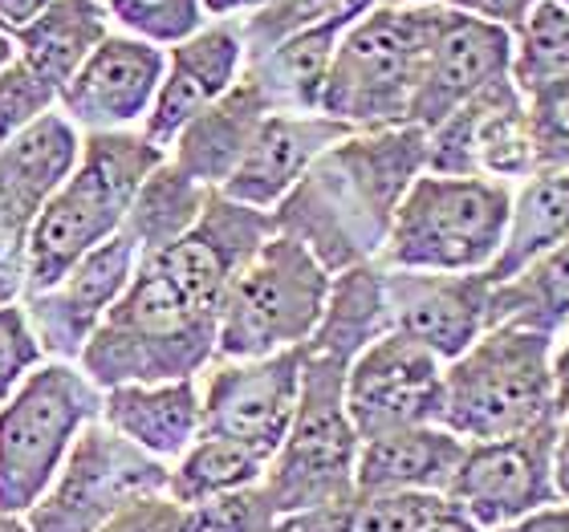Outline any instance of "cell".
Returning a JSON list of instances; mask_svg holds the SVG:
<instances>
[{"instance_id": "cell-28", "label": "cell", "mask_w": 569, "mask_h": 532, "mask_svg": "<svg viewBox=\"0 0 569 532\" xmlns=\"http://www.w3.org/2000/svg\"><path fill=\"white\" fill-rule=\"evenodd\" d=\"M382 333H391V313H387L382 264L370 261L333 272L330 297H326L321 321L313 338L306 342V350L350 367L370 342H379Z\"/></svg>"}, {"instance_id": "cell-34", "label": "cell", "mask_w": 569, "mask_h": 532, "mask_svg": "<svg viewBox=\"0 0 569 532\" xmlns=\"http://www.w3.org/2000/svg\"><path fill=\"white\" fill-rule=\"evenodd\" d=\"M98 4L107 9L119 33L142 37L159 49L176 46L208 21L200 0H98Z\"/></svg>"}, {"instance_id": "cell-9", "label": "cell", "mask_w": 569, "mask_h": 532, "mask_svg": "<svg viewBox=\"0 0 569 532\" xmlns=\"http://www.w3.org/2000/svg\"><path fill=\"white\" fill-rule=\"evenodd\" d=\"M346 367L333 358L309 354L301 367V399L281 448L269 460L264 492L273 496L277 512H306L346 504L355 496L358 439L350 411H346Z\"/></svg>"}, {"instance_id": "cell-43", "label": "cell", "mask_w": 569, "mask_h": 532, "mask_svg": "<svg viewBox=\"0 0 569 532\" xmlns=\"http://www.w3.org/2000/svg\"><path fill=\"white\" fill-rule=\"evenodd\" d=\"M443 9L451 12H463V17H476V21L485 24H497L505 33H517L525 21H529V12L541 4V0H439Z\"/></svg>"}, {"instance_id": "cell-41", "label": "cell", "mask_w": 569, "mask_h": 532, "mask_svg": "<svg viewBox=\"0 0 569 532\" xmlns=\"http://www.w3.org/2000/svg\"><path fill=\"white\" fill-rule=\"evenodd\" d=\"M102 532H200L196 529V512L188 504L171 500L167 492L134 500L131 509H122Z\"/></svg>"}, {"instance_id": "cell-17", "label": "cell", "mask_w": 569, "mask_h": 532, "mask_svg": "<svg viewBox=\"0 0 569 532\" xmlns=\"http://www.w3.org/2000/svg\"><path fill=\"white\" fill-rule=\"evenodd\" d=\"M492 284L497 281L488 272H419L382 264L391 330L431 350L443 367L488 330Z\"/></svg>"}, {"instance_id": "cell-25", "label": "cell", "mask_w": 569, "mask_h": 532, "mask_svg": "<svg viewBox=\"0 0 569 532\" xmlns=\"http://www.w3.org/2000/svg\"><path fill=\"white\" fill-rule=\"evenodd\" d=\"M355 21L358 17L342 12V17L297 29V33L281 37L277 46L252 53L249 66H244V78L257 86L264 107L273 114H318L338 41Z\"/></svg>"}, {"instance_id": "cell-8", "label": "cell", "mask_w": 569, "mask_h": 532, "mask_svg": "<svg viewBox=\"0 0 569 532\" xmlns=\"http://www.w3.org/2000/svg\"><path fill=\"white\" fill-rule=\"evenodd\" d=\"M330 272L289 237H269L228 289L216 318V358H269L313 338Z\"/></svg>"}, {"instance_id": "cell-38", "label": "cell", "mask_w": 569, "mask_h": 532, "mask_svg": "<svg viewBox=\"0 0 569 532\" xmlns=\"http://www.w3.org/2000/svg\"><path fill=\"white\" fill-rule=\"evenodd\" d=\"M537 171H569V78L525 94Z\"/></svg>"}, {"instance_id": "cell-15", "label": "cell", "mask_w": 569, "mask_h": 532, "mask_svg": "<svg viewBox=\"0 0 569 532\" xmlns=\"http://www.w3.org/2000/svg\"><path fill=\"white\" fill-rule=\"evenodd\" d=\"M346 411L358 439L439 423L443 362L403 333H382L346 367Z\"/></svg>"}, {"instance_id": "cell-27", "label": "cell", "mask_w": 569, "mask_h": 532, "mask_svg": "<svg viewBox=\"0 0 569 532\" xmlns=\"http://www.w3.org/2000/svg\"><path fill=\"white\" fill-rule=\"evenodd\" d=\"M110 29L114 24L98 0H49L33 21L12 33V53L61 98L66 82L82 70V61L102 46Z\"/></svg>"}, {"instance_id": "cell-21", "label": "cell", "mask_w": 569, "mask_h": 532, "mask_svg": "<svg viewBox=\"0 0 569 532\" xmlns=\"http://www.w3.org/2000/svg\"><path fill=\"white\" fill-rule=\"evenodd\" d=\"M346 134H350V127L333 122L321 110L318 114H269L220 191L228 200L273 212L277 203L306 179L309 167Z\"/></svg>"}, {"instance_id": "cell-46", "label": "cell", "mask_w": 569, "mask_h": 532, "mask_svg": "<svg viewBox=\"0 0 569 532\" xmlns=\"http://www.w3.org/2000/svg\"><path fill=\"white\" fill-rule=\"evenodd\" d=\"M49 0H0V33H17L24 24L33 21L37 12L46 9Z\"/></svg>"}, {"instance_id": "cell-7", "label": "cell", "mask_w": 569, "mask_h": 532, "mask_svg": "<svg viewBox=\"0 0 569 532\" xmlns=\"http://www.w3.org/2000/svg\"><path fill=\"white\" fill-rule=\"evenodd\" d=\"M509 203V183L423 171L395 212L379 264L419 272H488L505 240Z\"/></svg>"}, {"instance_id": "cell-6", "label": "cell", "mask_w": 569, "mask_h": 532, "mask_svg": "<svg viewBox=\"0 0 569 532\" xmlns=\"http://www.w3.org/2000/svg\"><path fill=\"white\" fill-rule=\"evenodd\" d=\"M102 411L82 367L46 358L0 402V516H24L46 496L78 435Z\"/></svg>"}, {"instance_id": "cell-22", "label": "cell", "mask_w": 569, "mask_h": 532, "mask_svg": "<svg viewBox=\"0 0 569 532\" xmlns=\"http://www.w3.org/2000/svg\"><path fill=\"white\" fill-rule=\"evenodd\" d=\"M98 423H107L114 435H122L142 455L159 463H171L200 439V382H122L102 391Z\"/></svg>"}, {"instance_id": "cell-1", "label": "cell", "mask_w": 569, "mask_h": 532, "mask_svg": "<svg viewBox=\"0 0 569 532\" xmlns=\"http://www.w3.org/2000/svg\"><path fill=\"white\" fill-rule=\"evenodd\" d=\"M423 171L427 131L419 127L350 131L277 203L273 224L313 252L330 277L370 264L382 257L395 212Z\"/></svg>"}, {"instance_id": "cell-42", "label": "cell", "mask_w": 569, "mask_h": 532, "mask_svg": "<svg viewBox=\"0 0 569 532\" xmlns=\"http://www.w3.org/2000/svg\"><path fill=\"white\" fill-rule=\"evenodd\" d=\"M29 289V224L0 212V305H17Z\"/></svg>"}, {"instance_id": "cell-52", "label": "cell", "mask_w": 569, "mask_h": 532, "mask_svg": "<svg viewBox=\"0 0 569 532\" xmlns=\"http://www.w3.org/2000/svg\"><path fill=\"white\" fill-rule=\"evenodd\" d=\"M0 532H29L24 516H0Z\"/></svg>"}, {"instance_id": "cell-23", "label": "cell", "mask_w": 569, "mask_h": 532, "mask_svg": "<svg viewBox=\"0 0 569 532\" xmlns=\"http://www.w3.org/2000/svg\"><path fill=\"white\" fill-rule=\"evenodd\" d=\"M273 110L264 107V98L257 94V86L249 78H240L224 98H216L212 107L200 110L183 131L167 147V163L196 179L200 188L220 191L240 167L244 151H249L252 134L261 131V122Z\"/></svg>"}, {"instance_id": "cell-24", "label": "cell", "mask_w": 569, "mask_h": 532, "mask_svg": "<svg viewBox=\"0 0 569 532\" xmlns=\"http://www.w3.org/2000/svg\"><path fill=\"white\" fill-rule=\"evenodd\" d=\"M463 443L443 423L403 426L387 435L362 439L355 463V492H431L448 496V484L460 468Z\"/></svg>"}, {"instance_id": "cell-19", "label": "cell", "mask_w": 569, "mask_h": 532, "mask_svg": "<svg viewBox=\"0 0 569 532\" xmlns=\"http://www.w3.org/2000/svg\"><path fill=\"white\" fill-rule=\"evenodd\" d=\"M244 66H249V46L240 21H203L191 37L167 46L159 94L142 122V134L167 151L200 110H208L244 78Z\"/></svg>"}, {"instance_id": "cell-13", "label": "cell", "mask_w": 569, "mask_h": 532, "mask_svg": "<svg viewBox=\"0 0 569 532\" xmlns=\"http://www.w3.org/2000/svg\"><path fill=\"white\" fill-rule=\"evenodd\" d=\"M306 345L269 358H212L200 379V435L237 439L273 455L301 399Z\"/></svg>"}, {"instance_id": "cell-4", "label": "cell", "mask_w": 569, "mask_h": 532, "mask_svg": "<svg viewBox=\"0 0 569 532\" xmlns=\"http://www.w3.org/2000/svg\"><path fill=\"white\" fill-rule=\"evenodd\" d=\"M558 342L521 325H488L443 367L439 423L463 443H488L558 419Z\"/></svg>"}, {"instance_id": "cell-36", "label": "cell", "mask_w": 569, "mask_h": 532, "mask_svg": "<svg viewBox=\"0 0 569 532\" xmlns=\"http://www.w3.org/2000/svg\"><path fill=\"white\" fill-rule=\"evenodd\" d=\"M362 17V0H269L264 9H257L252 17L240 21L244 29V46H249V58L261 53V49L277 46L281 37L297 33V29H309L318 21H330V17Z\"/></svg>"}, {"instance_id": "cell-54", "label": "cell", "mask_w": 569, "mask_h": 532, "mask_svg": "<svg viewBox=\"0 0 569 532\" xmlns=\"http://www.w3.org/2000/svg\"><path fill=\"white\" fill-rule=\"evenodd\" d=\"M558 345H569V330H566V333H561V338H558Z\"/></svg>"}, {"instance_id": "cell-53", "label": "cell", "mask_w": 569, "mask_h": 532, "mask_svg": "<svg viewBox=\"0 0 569 532\" xmlns=\"http://www.w3.org/2000/svg\"><path fill=\"white\" fill-rule=\"evenodd\" d=\"M12 58V37L9 33H0V66Z\"/></svg>"}, {"instance_id": "cell-40", "label": "cell", "mask_w": 569, "mask_h": 532, "mask_svg": "<svg viewBox=\"0 0 569 532\" xmlns=\"http://www.w3.org/2000/svg\"><path fill=\"white\" fill-rule=\"evenodd\" d=\"M41 362H46V354H41V345L29 330L21 301L0 305V402L9 399L29 379V370H37Z\"/></svg>"}, {"instance_id": "cell-14", "label": "cell", "mask_w": 569, "mask_h": 532, "mask_svg": "<svg viewBox=\"0 0 569 532\" xmlns=\"http://www.w3.org/2000/svg\"><path fill=\"white\" fill-rule=\"evenodd\" d=\"M277 237L273 212L228 200L224 191H212L200 220L159 252H147L142 261L154 264L191 305L220 318L228 289L240 269L261 252V244Z\"/></svg>"}, {"instance_id": "cell-12", "label": "cell", "mask_w": 569, "mask_h": 532, "mask_svg": "<svg viewBox=\"0 0 569 532\" xmlns=\"http://www.w3.org/2000/svg\"><path fill=\"white\" fill-rule=\"evenodd\" d=\"M553 448H558V419L509 439L468 443L448 484V500L485 532H497L546 504H558Z\"/></svg>"}, {"instance_id": "cell-55", "label": "cell", "mask_w": 569, "mask_h": 532, "mask_svg": "<svg viewBox=\"0 0 569 532\" xmlns=\"http://www.w3.org/2000/svg\"><path fill=\"white\" fill-rule=\"evenodd\" d=\"M561 4H569V0H561Z\"/></svg>"}, {"instance_id": "cell-39", "label": "cell", "mask_w": 569, "mask_h": 532, "mask_svg": "<svg viewBox=\"0 0 569 532\" xmlns=\"http://www.w3.org/2000/svg\"><path fill=\"white\" fill-rule=\"evenodd\" d=\"M191 512H196V529L200 532H269L281 516L264 484L216 496L208 504H196Z\"/></svg>"}, {"instance_id": "cell-10", "label": "cell", "mask_w": 569, "mask_h": 532, "mask_svg": "<svg viewBox=\"0 0 569 532\" xmlns=\"http://www.w3.org/2000/svg\"><path fill=\"white\" fill-rule=\"evenodd\" d=\"M167 492V463L142 455L107 423H90L46 496L24 512L29 532H102L134 500Z\"/></svg>"}, {"instance_id": "cell-3", "label": "cell", "mask_w": 569, "mask_h": 532, "mask_svg": "<svg viewBox=\"0 0 569 532\" xmlns=\"http://www.w3.org/2000/svg\"><path fill=\"white\" fill-rule=\"evenodd\" d=\"M216 358V318L139 257L127 293L94 330L78 367L98 391L122 382L200 379Z\"/></svg>"}, {"instance_id": "cell-49", "label": "cell", "mask_w": 569, "mask_h": 532, "mask_svg": "<svg viewBox=\"0 0 569 532\" xmlns=\"http://www.w3.org/2000/svg\"><path fill=\"white\" fill-rule=\"evenodd\" d=\"M419 532H485V529L468 521V516H463V512L448 500V504H443V509H439L436 516H431V521H427Z\"/></svg>"}, {"instance_id": "cell-20", "label": "cell", "mask_w": 569, "mask_h": 532, "mask_svg": "<svg viewBox=\"0 0 569 532\" xmlns=\"http://www.w3.org/2000/svg\"><path fill=\"white\" fill-rule=\"evenodd\" d=\"M509 66L512 37L505 29L443 9L431 49H427L423 73H419V90L407 127L431 131L436 122L448 119L451 110L463 107L472 94H480L485 86L509 78Z\"/></svg>"}, {"instance_id": "cell-44", "label": "cell", "mask_w": 569, "mask_h": 532, "mask_svg": "<svg viewBox=\"0 0 569 532\" xmlns=\"http://www.w3.org/2000/svg\"><path fill=\"white\" fill-rule=\"evenodd\" d=\"M269 532H342V504H330V509H306V512H289V516H277V524Z\"/></svg>"}, {"instance_id": "cell-16", "label": "cell", "mask_w": 569, "mask_h": 532, "mask_svg": "<svg viewBox=\"0 0 569 532\" xmlns=\"http://www.w3.org/2000/svg\"><path fill=\"white\" fill-rule=\"evenodd\" d=\"M134 269H139V249L127 232H119L107 244H98L90 257H82L58 284L24 293L21 309L41 354L78 367V358L90 345L94 330L107 321L110 309L119 305V297L127 293Z\"/></svg>"}, {"instance_id": "cell-5", "label": "cell", "mask_w": 569, "mask_h": 532, "mask_svg": "<svg viewBox=\"0 0 569 532\" xmlns=\"http://www.w3.org/2000/svg\"><path fill=\"white\" fill-rule=\"evenodd\" d=\"M439 12L443 4L362 12L338 41L321 114L350 131L407 127Z\"/></svg>"}, {"instance_id": "cell-30", "label": "cell", "mask_w": 569, "mask_h": 532, "mask_svg": "<svg viewBox=\"0 0 569 532\" xmlns=\"http://www.w3.org/2000/svg\"><path fill=\"white\" fill-rule=\"evenodd\" d=\"M488 325H521L558 342L569 330V240L525 264L517 277L492 284Z\"/></svg>"}, {"instance_id": "cell-45", "label": "cell", "mask_w": 569, "mask_h": 532, "mask_svg": "<svg viewBox=\"0 0 569 532\" xmlns=\"http://www.w3.org/2000/svg\"><path fill=\"white\" fill-rule=\"evenodd\" d=\"M497 532H569V504L566 500L546 504V509L529 512V516L505 524V529H497Z\"/></svg>"}, {"instance_id": "cell-48", "label": "cell", "mask_w": 569, "mask_h": 532, "mask_svg": "<svg viewBox=\"0 0 569 532\" xmlns=\"http://www.w3.org/2000/svg\"><path fill=\"white\" fill-rule=\"evenodd\" d=\"M553 480H558V496L569 504V414L558 419V448H553Z\"/></svg>"}, {"instance_id": "cell-31", "label": "cell", "mask_w": 569, "mask_h": 532, "mask_svg": "<svg viewBox=\"0 0 569 532\" xmlns=\"http://www.w3.org/2000/svg\"><path fill=\"white\" fill-rule=\"evenodd\" d=\"M269 460L273 455H264L249 443H237V439L200 435L167 468V496L196 509V504H208L216 496L261 484Z\"/></svg>"}, {"instance_id": "cell-29", "label": "cell", "mask_w": 569, "mask_h": 532, "mask_svg": "<svg viewBox=\"0 0 569 532\" xmlns=\"http://www.w3.org/2000/svg\"><path fill=\"white\" fill-rule=\"evenodd\" d=\"M569 240V171H537L512 188L505 240L488 277L509 281L525 264Z\"/></svg>"}, {"instance_id": "cell-33", "label": "cell", "mask_w": 569, "mask_h": 532, "mask_svg": "<svg viewBox=\"0 0 569 532\" xmlns=\"http://www.w3.org/2000/svg\"><path fill=\"white\" fill-rule=\"evenodd\" d=\"M509 78L521 94H533L541 86L569 78V4L541 0L529 21L512 33Z\"/></svg>"}, {"instance_id": "cell-50", "label": "cell", "mask_w": 569, "mask_h": 532, "mask_svg": "<svg viewBox=\"0 0 569 532\" xmlns=\"http://www.w3.org/2000/svg\"><path fill=\"white\" fill-rule=\"evenodd\" d=\"M553 379H558V419L569 414V345L553 350Z\"/></svg>"}, {"instance_id": "cell-18", "label": "cell", "mask_w": 569, "mask_h": 532, "mask_svg": "<svg viewBox=\"0 0 569 532\" xmlns=\"http://www.w3.org/2000/svg\"><path fill=\"white\" fill-rule=\"evenodd\" d=\"M163 78V49L110 29L58 98V110L82 134L142 131Z\"/></svg>"}, {"instance_id": "cell-35", "label": "cell", "mask_w": 569, "mask_h": 532, "mask_svg": "<svg viewBox=\"0 0 569 532\" xmlns=\"http://www.w3.org/2000/svg\"><path fill=\"white\" fill-rule=\"evenodd\" d=\"M448 496L431 492H355L342 504V532H419Z\"/></svg>"}, {"instance_id": "cell-51", "label": "cell", "mask_w": 569, "mask_h": 532, "mask_svg": "<svg viewBox=\"0 0 569 532\" xmlns=\"http://www.w3.org/2000/svg\"><path fill=\"white\" fill-rule=\"evenodd\" d=\"M419 4H439V0H362V9H419Z\"/></svg>"}, {"instance_id": "cell-37", "label": "cell", "mask_w": 569, "mask_h": 532, "mask_svg": "<svg viewBox=\"0 0 569 532\" xmlns=\"http://www.w3.org/2000/svg\"><path fill=\"white\" fill-rule=\"evenodd\" d=\"M58 110V90L41 82L17 53L0 66V142H9L12 134H21L24 127H33L37 119H46Z\"/></svg>"}, {"instance_id": "cell-47", "label": "cell", "mask_w": 569, "mask_h": 532, "mask_svg": "<svg viewBox=\"0 0 569 532\" xmlns=\"http://www.w3.org/2000/svg\"><path fill=\"white\" fill-rule=\"evenodd\" d=\"M200 4L208 21H244L257 9H264L269 0H200Z\"/></svg>"}, {"instance_id": "cell-32", "label": "cell", "mask_w": 569, "mask_h": 532, "mask_svg": "<svg viewBox=\"0 0 569 532\" xmlns=\"http://www.w3.org/2000/svg\"><path fill=\"white\" fill-rule=\"evenodd\" d=\"M208 195H212V191L200 188L196 179H188L183 171H176V167L163 159L151 175L142 179L139 195L131 200V212L122 220V232L134 240L139 257L159 252V249H167V244H176V240L200 220Z\"/></svg>"}, {"instance_id": "cell-11", "label": "cell", "mask_w": 569, "mask_h": 532, "mask_svg": "<svg viewBox=\"0 0 569 532\" xmlns=\"http://www.w3.org/2000/svg\"><path fill=\"white\" fill-rule=\"evenodd\" d=\"M427 171L460 179H492V183H525L537 175L533 127L525 94L512 78L485 86L463 107L427 131Z\"/></svg>"}, {"instance_id": "cell-2", "label": "cell", "mask_w": 569, "mask_h": 532, "mask_svg": "<svg viewBox=\"0 0 569 532\" xmlns=\"http://www.w3.org/2000/svg\"><path fill=\"white\" fill-rule=\"evenodd\" d=\"M167 151L142 131L82 134V151L61 191L37 212L29 228V289L58 284L98 244L122 232L142 179L163 163Z\"/></svg>"}, {"instance_id": "cell-26", "label": "cell", "mask_w": 569, "mask_h": 532, "mask_svg": "<svg viewBox=\"0 0 569 532\" xmlns=\"http://www.w3.org/2000/svg\"><path fill=\"white\" fill-rule=\"evenodd\" d=\"M78 151H82V131L61 110L0 142V212L33 228L37 212L70 179Z\"/></svg>"}]
</instances>
